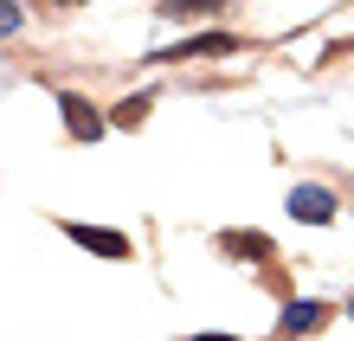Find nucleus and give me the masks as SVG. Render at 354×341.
<instances>
[{
    "label": "nucleus",
    "instance_id": "12",
    "mask_svg": "<svg viewBox=\"0 0 354 341\" xmlns=\"http://www.w3.org/2000/svg\"><path fill=\"white\" fill-rule=\"evenodd\" d=\"M348 322H354V296H348Z\"/></svg>",
    "mask_w": 354,
    "mask_h": 341
},
{
    "label": "nucleus",
    "instance_id": "9",
    "mask_svg": "<svg viewBox=\"0 0 354 341\" xmlns=\"http://www.w3.org/2000/svg\"><path fill=\"white\" fill-rule=\"evenodd\" d=\"M19 26H26V7L19 0H0V39H13Z\"/></svg>",
    "mask_w": 354,
    "mask_h": 341
},
{
    "label": "nucleus",
    "instance_id": "5",
    "mask_svg": "<svg viewBox=\"0 0 354 341\" xmlns=\"http://www.w3.org/2000/svg\"><path fill=\"white\" fill-rule=\"evenodd\" d=\"M58 110H65V136H71V142H97L103 129H110V116L91 110L77 91H58Z\"/></svg>",
    "mask_w": 354,
    "mask_h": 341
},
{
    "label": "nucleus",
    "instance_id": "10",
    "mask_svg": "<svg viewBox=\"0 0 354 341\" xmlns=\"http://www.w3.org/2000/svg\"><path fill=\"white\" fill-rule=\"evenodd\" d=\"M180 341H239V335H180Z\"/></svg>",
    "mask_w": 354,
    "mask_h": 341
},
{
    "label": "nucleus",
    "instance_id": "7",
    "mask_svg": "<svg viewBox=\"0 0 354 341\" xmlns=\"http://www.w3.org/2000/svg\"><path fill=\"white\" fill-rule=\"evenodd\" d=\"M149 110H155V97L142 91V97H122L116 110H110V122H116V129H142V116H149Z\"/></svg>",
    "mask_w": 354,
    "mask_h": 341
},
{
    "label": "nucleus",
    "instance_id": "11",
    "mask_svg": "<svg viewBox=\"0 0 354 341\" xmlns=\"http://www.w3.org/2000/svg\"><path fill=\"white\" fill-rule=\"evenodd\" d=\"M58 7H84V0H58Z\"/></svg>",
    "mask_w": 354,
    "mask_h": 341
},
{
    "label": "nucleus",
    "instance_id": "6",
    "mask_svg": "<svg viewBox=\"0 0 354 341\" xmlns=\"http://www.w3.org/2000/svg\"><path fill=\"white\" fill-rule=\"evenodd\" d=\"M219 251H225V258L264 264V258H270V239H264V232H219Z\"/></svg>",
    "mask_w": 354,
    "mask_h": 341
},
{
    "label": "nucleus",
    "instance_id": "3",
    "mask_svg": "<svg viewBox=\"0 0 354 341\" xmlns=\"http://www.w3.org/2000/svg\"><path fill=\"white\" fill-rule=\"evenodd\" d=\"M239 52H245V39H239V33H187L180 46L155 52L149 65H174V58H239Z\"/></svg>",
    "mask_w": 354,
    "mask_h": 341
},
{
    "label": "nucleus",
    "instance_id": "4",
    "mask_svg": "<svg viewBox=\"0 0 354 341\" xmlns=\"http://www.w3.org/2000/svg\"><path fill=\"white\" fill-rule=\"evenodd\" d=\"M328 315H335V309H328L322 296H290V303L277 309V335H283V341H297V335H322V329H328Z\"/></svg>",
    "mask_w": 354,
    "mask_h": 341
},
{
    "label": "nucleus",
    "instance_id": "8",
    "mask_svg": "<svg viewBox=\"0 0 354 341\" xmlns=\"http://www.w3.org/2000/svg\"><path fill=\"white\" fill-rule=\"evenodd\" d=\"M225 0H161V19H194V13H213Z\"/></svg>",
    "mask_w": 354,
    "mask_h": 341
},
{
    "label": "nucleus",
    "instance_id": "2",
    "mask_svg": "<svg viewBox=\"0 0 354 341\" xmlns=\"http://www.w3.org/2000/svg\"><path fill=\"white\" fill-rule=\"evenodd\" d=\"M58 232H65L71 245H84V251H97V258H136V239L129 232H110V225H84V219H58Z\"/></svg>",
    "mask_w": 354,
    "mask_h": 341
},
{
    "label": "nucleus",
    "instance_id": "1",
    "mask_svg": "<svg viewBox=\"0 0 354 341\" xmlns=\"http://www.w3.org/2000/svg\"><path fill=\"white\" fill-rule=\"evenodd\" d=\"M283 212L297 225H335V212H342V200H335V187H322V181H297L283 194Z\"/></svg>",
    "mask_w": 354,
    "mask_h": 341
}]
</instances>
